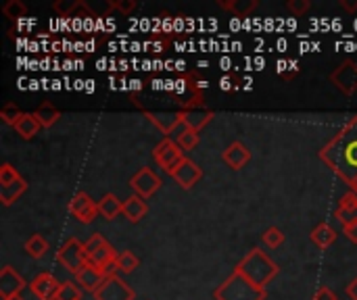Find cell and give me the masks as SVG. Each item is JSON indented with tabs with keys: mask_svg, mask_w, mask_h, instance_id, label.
<instances>
[{
	"mask_svg": "<svg viewBox=\"0 0 357 300\" xmlns=\"http://www.w3.org/2000/svg\"><path fill=\"white\" fill-rule=\"evenodd\" d=\"M236 274L245 276L251 284H255L257 288L266 290V284H270V280L278 274V267L272 259H268L261 251H251L236 267Z\"/></svg>",
	"mask_w": 357,
	"mask_h": 300,
	"instance_id": "cell-1",
	"label": "cell"
},
{
	"mask_svg": "<svg viewBox=\"0 0 357 300\" xmlns=\"http://www.w3.org/2000/svg\"><path fill=\"white\" fill-rule=\"evenodd\" d=\"M215 299L218 300H264L266 299V290L257 288L255 284H251L245 276L241 274H232L218 290H215Z\"/></svg>",
	"mask_w": 357,
	"mask_h": 300,
	"instance_id": "cell-2",
	"label": "cell"
},
{
	"mask_svg": "<svg viewBox=\"0 0 357 300\" xmlns=\"http://www.w3.org/2000/svg\"><path fill=\"white\" fill-rule=\"evenodd\" d=\"M84 253H86V261H88L90 265L98 267V269H100L102 265H107V263H111V261L117 259L113 246H111L100 234H94V236L84 244Z\"/></svg>",
	"mask_w": 357,
	"mask_h": 300,
	"instance_id": "cell-3",
	"label": "cell"
},
{
	"mask_svg": "<svg viewBox=\"0 0 357 300\" xmlns=\"http://www.w3.org/2000/svg\"><path fill=\"white\" fill-rule=\"evenodd\" d=\"M56 259H59V263H61L63 267H67L73 276L79 274V269L88 263V261H86V253H84V244H82L77 238H69V240L61 246Z\"/></svg>",
	"mask_w": 357,
	"mask_h": 300,
	"instance_id": "cell-4",
	"label": "cell"
},
{
	"mask_svg": "<svg viewBox=\"0 0 357 300\" xmlns=\"http://www.w3.org/2000/svg\"><path fill=\"white\" fill-rule=\"evenodd\" d=\"M153 157H155L157 165H159L163 171L172 173V171L180 165V161L184 159V152H182V148H180L174 140L165 138V140H161V142L155 146Z\"/></svg>",
	"mask_w": 357,
	"mask_h": 300,
	"instance_id": "cell-5",
	"label": "cell"
},
{
	"mask_svg": "<svg viewBox=\"0 0 357 300\" xmlns=\"http://www.w3.org/2000/svg\"><path fill=\"white\" fill-rule=\"evenodd\" d=\"M96 300H134V292L130 290V286L126 282H121L117 276L115 278H107L100 288L94 292Z\"/></svg>",
	"mask_w": 357,
	"mask_h": 300,
	"instance_id": "cell-6",
	"label": "cell"
},
{
	"mask_svg": "<svg viewBox=\"0 0 357 300\" xmlns=\"http://www.w3.org/2000/svg\"><path fill=\"white\" fill-rule=\"evenodd\" d=\"M132 190L140 196V198H151L159 188H161V180L155 175V171H151L149 167H142L132 180H130Z\"/></svg>",
	"mask_w": 357,
	"mask_h": 300,
	"instance_id": "cell-7",
	"label": "cell"
},
{
	"mask_svg": "<svg viewBox=\"0 0 357 300\" xmlns=\"http://www.w3.org/2000/svg\"><path fill=\"white\" fill-rule=\"evenodd\" d=\"M69 213L77 217L82 223H92L98 215V205L84 192H77L69 203Z\"/></svg>",
	"mask_w": 357,
	"mask_h": 300,
	"instance_id": "cell-8",
	"label": "cell"
},
{
	"mask_svg": "<svg viewBox=\"0 0 357 300\" xmlns=\"http://www.w3.org/2000/svg\"><path fill=\"white\" fill-rule=\"evenodd\" d=\"M169 175H172L184 190H190V188L203 177V171H201V167H199L195 161H190V159L184 157V159L180 161V165H178Z\"/></svg>",
	"mask_w": 357,
	"mask_h": 300,
	"instance_id": "cell-9",
	"label": "cell"
},
{
	"mask_svg": "<svg viewBox=\"0 0 357 300\" xmlns=\"http://www.w3.org/2000/svg\"><path fill=\"white\" fill-rule=\"evenodd\" d=\"M25 288V280L13 269L4 267L0 271V300H8L13 297H19V292Z\"/></svg>",
	"mask_w": 357,
	"mask_h": 300,
	"instance_id": "cell-10",
	"label": "cell"
},
{
	"mask_svg": "<svg viewBox=\"0 0 357 300\" xmlns=\"http://www.w3.org/2000/svg\"><path fill=\"white\" fill-rule=\"evenodd\" d=\"M59 282L52 274H40L38 278H33V282L29 284L31 294L38 300H54L59 292Z\"/></svg>",
	"mask_w": 357,
	"mask_h": 300,
	"instance_id": "cell-11",
	"label": "cell"
},
{
	"mask_svg": "<svg viewBox=\"0 0 357 300\" xmlns=\"http://www.w3.org/2000/svg\"><path fill=\"white\" fill-rule=\"evenodd\" d=\"M328 150H337L335 159L341 161L347 167H357V138L351 140V134H345L343 138H339Z\"/></svg>",
	"mask_w": 357,
	"mask_h": 300,
	"instance_id": "cell-12",
	"label": "cell"
},
{
	"mask_svg": "<svg viewBox=\"0 0 357 300\" xmlns=\"http://www.w3.org/2000/svg\"><path fill=\"white\" fill-rule=\"evenodd\" d=\"M333 81L345 92V94H354L357 90V65L347 61L343 63L335 73H333Z\"/></svg>",
	"mask_w": 357,
	"mask_h": 300,
	"instance_id": "cell-13",
	"label": "cell"
},
{
	"mask_svg": "<svg viewBox=\"0 0 357 300\" xmlns=\"http://www.w3.org/2000/svg\"><path fill=\"white\" fill-rule=\"evenodd\" d=\"M75 280H77V284L84 288V290H88V292H96L98 288H100V284L105 282V276L100 274V269L98 267H94V265H90V263H86L82 269H79V274H75Z\"/></svg>",
	"mask_w": 357,
	"mask_h": 300,
	"instance_id": "cell-14",
	"label": "cell"
},
{
	"mask_svg": "<svg viewBox=\"0 0 357 300\" xmlns=\"http://www.w3.org/2000/svg\"><path fill=\"white\" fill-rule=\"evenodd\" d=\"M251 159V150L243 144V142H234L224 150V161L232 167V169H243Z\"/></svg>",
	"mask_w": 357,
	"mask_h": 300,
	"instance_id": "cell-15",
	"label": "cell"
},
{
	"mask_svg": "<svg viewBox=\"0 0 357 300\" xmlns=\"http://www.w3.org/2000/svg\"><path fill=\"white\" fill-rule=\"evenodd\" d=\"M211 117H213V113H211V111L190 109V111H184V113H182V123H184L188 129L201 132V129L211 121Z\"/></svg>",
	"mask_w": 357,
	"mask_h": 300,
	"instance_id": "cell-16",
	"label": "cell"
},
{
	"mask_svg": "<svg viewBox=\"0 0 357 300\" xmlns=\"http://www.w3.org/2000/svg\"><path fill=\"white\" fill-rule=\"evenodd\" d=\"M15 127V132L23 138V140H31L38 132H40V121L36 119V115L33 113H23L21 117H19V121L13 125Z\"/></svg>",
	"mask_w": 357,
	"mask_h": 300,
	"instance_id": "cell-17",
	"label": "cell"
},
{
	"mask_svg": "<svg viewBox=\"0 0 357 300\" xmlns=\"http://www.w3.org/2000/svg\"><path fill=\"white\" fill-rule=\"evenodd\" d=\"M146 203H144V198H140L138 194H134V196H130L126 203H123V215L132 221V223H138L144 215H146Z\"/></svg>",
	"mask_w": 357,
	"mask_h": 300,
	"instance_id": "cell-18",
	"label": "cell"
},
{
	"mask_svg": "<svg viewBox=\"0 0 357 300\" xmlns=\"http://www.w3.org/2000/svg\"><path fill=\"white\" fill-rule=\"evenodd\" d=\"M149 119L163 132V134H174L176 132V127L182 123V113H178V115H165V113H155V115H151L149 113Z\"/></svg>",
	"mask_w": 357,
	"mask_h": 300,
	"instance_id": "cell-19",
	"label": "cell"
},
{
	"mask_svg": "<svg viewBox=\"0 0 357 300\" xmlns=\"http://www.w3.org/2000/svg\"><path fill=\"white\" fill-rule=\"evenodd\" d=\"M98 213L105 219H115L119 213H123V203H119V198L115 194H105L98 203Z\"/></svg>",
	"mask_w": 357,
	"mask_h": 300,
	"instance_id": "cell-20",
	"label": "cell"
},
{
	"mask_svg": "<svg viewBox=\"0 0 357 300\" xmlns=\"http://www.w3.org/2000/svg\"><path fill=\"white\" fill-rule=\"evenodd\" d=\"M335 240H337V232H335L331 226H326V223H320V226L312 232V242H314L318 248H328V246L335 244Z\"/></svg>",
	"mask_w": 357,
	"mask_h": 300,
	"instance_id": "cell-21",
	"label": "cell"
},
{
	"mask_svg": "<svg viewBox=\"0 0 357 300\" xmlns=\"http://www.w3.org/2000/svg\"><path fill=\"white\" fill-rule=\"evenodd\" d=\"M33 115H36V119L40 121V125H42V127H50V125H54V123L59 121V117H61V113H59L50 102H42Z\"/></svg>",
	"mask_w": 357,
	"mask_h": 300,
	"instance_id": "cell-22",
	"label": "cell"
},
{
	"mask_svg": "<svg viewBox=\"0 0 357 300\" xmlns=\"http://www.w3.org/2000/svg\"><path fill=\"white\" fill-rule=\"evenodd\" d=\"M25 188H27V184H25V180L21 177V180H17L15 184H10V186H6V188H0V200H2V205L4 207H8V205H13L23 192H25Z\"/></svg>",
	"mask_w": 357,
	"mask_h": 300,
	"instance_id": "cell-23",
	"label": "cell"
},
{
	"mask_svg": "<svg viewBox=\"0 0 357 300\" xmlns=\"http://www.w3.org/2000/svg\"><path fill=\"white\" fill-rule=\"evenodd\" d=\"M25 251H27V255H29V257H33V259H42V257L46 255V251H48V242H46V238H44V236L33 234L31 238H27V240H25Z\"/></svg>",
	"mask_w": 357,
	"mask_h": 300,
	"instance_id": "cell-24",
	"label": "cell"
},
{
	"mask_svg": "<svg viewBox=\"0 0 357 300\" xmlns=\"http://www.w3.org/2000/svg\"><path fill=\"white\" fill-rule=\"evenodd\" d=\"M2 13H4L8 19H13V21H19V19H23V17L27 15V6H25L21 0H8V2L4 4Z\"/></svg>",
	"mask_w": 357,
	"mask_h": 300,
	"instance_id": "cell-25",
	"label": "cell"
},
{
	"mask_svg": "<svg viewBox=\"0 0 357 300\" xmlns=\"http://www.w3.org/2000/svg\"><path fill=\"white\" fill-rule=\"evenodd\" d=\"M117 265H119V271L132 274V271L140 265V261H138V257H134V253L123 251L121 255H117Z\"/></svg>",
	"mask_w": 357,
	"mask_h": 300,
	"instance_id": "cell-26",
	"label": "cell"
},
{
	"mask_svg": "<svg viewBox=\"0 0 357 300\" xmlns=\"http://www.w3.org/2000/svg\"><path fill=\"white\" fill-rule=\"evenodd\" d=\"M54 300H82V290L71 282H63L59 286V292H56Z\"/></svg>",
	"mask_w": 357,
	"mask_h": 300,
	"instance_id": "cell-27",
	"label": "cell"
},
{
	"mask_svg": "<svg viewBox=\"0 0 357 300\" xmlns=\"http://www.w3.org/2000/svg\"><path fill=\"white\" fill-rule=\"evenodd\" d=\"M176 144L182 148V152H184V150H192V148L199 144V132H195V129L182 132V134L176 138Z\"/></svg>",
	"mask_w": 357,
	"mask_h": 300,
	"instance_id": "cell-28",
	"label": "cell"
},
{
	"mask_svg": "<svg viewBox=\"0 0 357 300\" xmlns=\"http://www.w3.org/2000/svg\"><path fill=\"white\" fill-rule=\"evenodd\" d=\"M261 242L268 246V248H278L282 242H284V234L278 230V228H268L261 236Z\"/></svg>",
	"mask_w": 357,
	"mask_h": 300,
	"instance_id": "cell-29",
	"label": "cell"
},
{
	"mask_svg": "<svg viewBox=\"0 0 357 300\" xmlns=\"http://www.w3.org/2000/svg\"><path fill=\"white\" fill-rule=\"evenodd\" d=\"M17 180H21V175L17 173V169L10 163H4L0 167V188H6V186L15 184Z\"/></svg>",
	"mask_w": 357,
	"mask_h": 300,
	"instance_id": "cell-30",
	"label": "cell"
},
{
	"mask_svg": "<svg viewBox=\"0 0 357 300\" xmlns=\"http://www.w3.org/2000/svg\"><path fill=\"white\" fill-rule=\"evenodd\" d=\"M23 113L19 111V106L17 104H13V102H8V104H4L2 109H0V117H2V121L4 123H8V125H15L17 121H19V117H21Z\"/></svg>",
	"mask_w": 357,
	"mask_h": 300,
	"instance_id": "cell-31",
	"label": "cell"
},
{
	"mask_svg": "<svg viewBox=\"0 0 357 300\" xmlns=\"http://www.w3.org/2000/svg\"><path fill=\"white\" fill-rule=\"evenodd\" d=\"M224 8H230V10H234V15H238V17H245L247 13H251L255 6H257V2L253 0V2H220Z\"/></svg>",
	"mask_w": 357,
	"mask_h": 300,
	"instance_id": "cell-32",
	"label": "cell"
},
{
	"mask_svg": "<svg viewBox=\"0 0 357 300\" xmlns=\"http://www.w3.org/2000/svg\"><path fill=\"white\" fill-rule=\"evenodd\" d=\"M337 219L347 228V226H354L357 223V209H343V207H339L337 209Z\"/></svg>",
	"mask_w": 357,
	"mask_h": 300,
	"instance_id": "cell-33",
	"label": "cell"
},
{
	"mask_svg": "<svg viewBox=\"0 0 357 300\" xmlns=\"http://www.w3.org/2000/svg\"><path fill=\"white\" fill-rule=\"evenodd\" d=\"M310 6H312L310 0H291V2H289V10L295 13V15H303Z\"/></svg>",
	"mask_w": 357,
	"mask_h": 300,
	"instance_id": "cell-34",
	"label": "cell"
},
{
	"mask_svg": "<svg viewBox=\"0 0 357 300\" xmlns=\"http://www.w3.org/2000/svg\"><path fill=\"white\" fill-rule=\"evenodd\" d=\"M113 6H115L119 13H123V15H130V13L136 8V0H117Z\"/></svg>",
	"mask_w": 357,
	"mask_h": 300,
	"instance_id": "cell-35",
	"label": "cell"
},
{
	"mask_svg": "<svg viewBox=\"0 0 357 300\" xmlns=\"http://www.w3.org/2000/svg\"><path fill=\"white\" fill-rule=\"evenodd\" d=\"M341 207L343 209H357V194L356 192H349L341 198Z\"/></svg>",
	"mask_w": 357,
	"mask_h": 300,
	"instance_id": "cell-36",
	"label": "cell"
},
{
	"mask_svg": "<svg viewBox=\"0 0 357 300\" xmlns=\"http://www.w3.org/2000/svg\"><path fill=\"white\" fill-rule=\"evenodd\" d=\"M314 300H337V297H335V292H333L331 288H320V290L316 292Z\"/></svg>",
	"mask_w": 357,
	"mask_h": 300,
	"instance_id": "cell-37",
	"label": "cell"
},
{
	"mask_svg": "<svg viewBox=\"0 0 357 300\" xmlns=\"http://www.w3.org/2000/svg\"><path fill=\"white\" fill-rule=\"evenodd\" d=\"M345 234H347V238H349L354 244H357V223H354V226H347V228H345Z\"/></svg>",
	"mask_w": 357,
	"mask_h": 300,
	"instance_id": "cell-38",
	"label": "cell"
},
{
	"mask_svg": "<svg viewBox=\"0 0 357 300\" xmlns=\"http://www.w3.org/2000/svg\"><path fill=\"white\" fill-rule=\"evenodd\" d=\"M220 88H222V90H230V88H232V84H230V77H224V79L220 81Z\"/></svg>",
	"mask_w": 357,
	"mask_h": 300,
	"instance_id": "cell-39",
	"label": "cell"
},
{
	"mask_svg": "<svg viewBox=\"0 0 357 300\" xmlns=\"http://www.w3.org/2000/svg\"><path fill=\"white\" fill-rule=\"evenodd\" d=\"M343 6H345L347 10H356L357 2H347V0H343Z\"/></svg>",
	"mask_w": 357,
	"mask_h": 300,
	"instance_id": "cell-40",
	"label": "cell"
},
{
	"mask_svg": "<svg viewBox=\"0 0 357 300\" xmlns=\"http://www.w3.org/2000/svg\"><path fill=\"white\" fill-rule=\"evenodd\" d=\"M349 186H351V192H356L357 194V173L351 177V180H349Z\"/></svg>",
	"mask_w": 357,
	"mask_h": 300,
	"instance_id": "cell-41",
	"label": "cell"
},
{
	"mask_svg": "<svg viewBox=\"0 0 357 300\" xmlns=\"http://www.w3.org/2000/svg\"><path fill=\"white\" fill-rule=\"evenodd\" d=\"M86 90L92 92V90H94V81H86Z\"/></svg>",
	"mask_w": 357,
	"mask_h": 300,
	"instance_id": "cell-42",
	"label": "cell"
},
{
	"mask_svg": "<svg viewBox=\"0 0 357 300\" xmlns=\"http://www.w3.org/2000/svg\"><path fill=\"white\" fill-rule=\"evenodd\" d=\"M8 300H23V299H19V297H13V299H8Z\"/></svg>",
	"mask_w": 357,
	"mask_h": 300,
	"instance_id": "cell-43",
	"label": "cell"
}]
</instances>
